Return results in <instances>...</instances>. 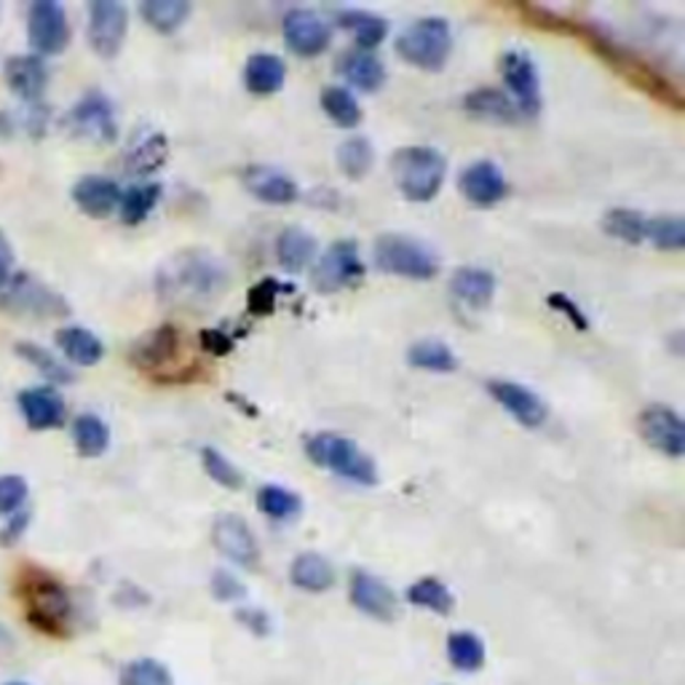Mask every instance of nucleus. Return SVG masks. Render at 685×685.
Wrapping results in <instances>:
<instances>
[{
	"instance_id": "obj_1",
	"label": "nucleus",
	"mask_w": 685,
	"mask_h": 685,
	"mask_svg": "<svg viewBox=\"0 0 685 685\" xmlns=\"http://www.w3.org/2000/svg\"><path fill=\"white\" fill-rule=\"evenodd\" d=\"M517 14L522 17L528 24L533 28L546 30V33H559V35H570V39L584 41L597 57H602L608 62V67H613L621 78L629 80L634 89L645 91L648 97H653L656 102H662L664 108L672 110H683V91L681 86L672 84L664 73H659L651 62H645L638 54H632L629 48L619 46L616 41H610L602 30L589 28L587 22L581 20H570V17L554 14L550 9H541V6H520Z\"/></svg>"
},
{
	"instance_id": "obj_2",
	"label": "nucleus",
	"mask_w": 685,
	"mask_h": 685,
	"mask_svg": "<svg viewBox=\"0 0 685 685\" xmlns=\"http://www.w3.org/2000/svg\"><path fill=\"white\" fill-rule=\"evenodd\" d=\"M228 271L215 254L202 249H185L164 263L155 279L159 297L166 303L202 308L215 303L226 292Z\"/></svg>"
},
{
	"instance_id": "obj_3",
	"label": "nucleus",
	"mask_w": 685,
	"mask_h": 685,
	"mask_svg": "<svg viewBox=\"0 0 685 685\" xmlns=\"http://www.w3.org/2000/svg\"><path fill=\"white\" fill-rule=\"evenodd\" d=\"M391 172H394L396 188L407 202L426 204L437 198L442 185H445L447 161L437 148L413 145L394 153Z\"/></svg>"
},
{
	"instance_id": "obj_4",
	"label": "nucleus",
	"mask_w": 685,
	"mask_h": 685,
	"mask_svg": "<svg viewBox=\"0 0 685 685\" xmlns=\"http://www.w3.org/2000/svg\"><path fill=\"white\" fill-rule=\"evenodd\" d=\"M305 453H308V458L316 466H324V469L335 471L338 477L351 479L357 485H365V488L378 482L376 460L367 456L357 442L340 437V434H316V437L305 442Z\"/></svg>"
},
{
	"instance_id": "obj_5",
	"label": "nucleus",
	"mask_w": 685,
	"mask_h": 685,
	"mask_svg": "<svg viewBox=\"0 0 685 685\" xmlns=\"http://www.w3.org/2000/svg\"><path fill=\"white\" fill-rule=\"evenodd\" d=\"M453 48L450 24L442 17H426L402 30L396 39V54L418 70H442Z\"/></svg>"
},
{
	"instance_id": "obj_6",
	"label": "nucleus",
	"mask_w": 685,
	"mask_h": 685,
	"mask_svg": "<svg viewBox=\"0 0 685 685\" xmlns=\"http://www.w3.org/2000/svg\"><path fill=\"white\" fill-rule=\"evenodd\" d=\"M376 268L394 276L415 279V282H428L439 273V258L421 241L407 239L400 233H385L372 247Z\"/></svg>"
},
{
	"instance_id": "obj_7",
	"label": "nucleus",
	"mask_w": 685,
	"mask_h": 685,
	"mask_svg": "<svg viewBox=\"0 0 685 685\" xmlns=\"http://www.w3.org/2000/svg\"><path fill=\"white\" fill-rule=\"evenodd\" d=\"M24 602H28L30 621L35 627H41L43 632L62 634L67 624H70V595L52 576H30L24 581Z\"/></svg>"
},
{
	"instance_id": "obj_8",
	"label": "nucleus",
	"mask_w": 685,
	"mask_h": 685,
	"mask_svg": "<svg viewBox=\"0 0 685 685\" xmlns=\"http://www.w3.org/2000/svg\"><path fill=\"white\" fill-rule=\"evenodd\" d=\"M365 263L359 254L357 241L340 239L333 241L316 260L314 271H311V284L316 292L333 295V292L348 290V286L359 284L365 279Z\"/></svg>"
},
{
	"instance_id": "obj_9",
	"label": "nucleus",
	"mask_w": 685,
	"mask_h": 685,
	"mask_svg": "<svg viewBox=\"0 0 685 685\" xmlns=\"http://www.w3.org/2000/svg\"><path fill=\"white\" fill-rule=\"evenodd\" d=\"M0 303L14 314L35 316V319H57V316L70 314V305H67L65 297L43 284L41 279L30 276V273L11 276L3 292H0Z\"/></svg>"
},
{
	"instance_id": "obj_10",
	"label": "nucleus",
	"mask_w": 685,
	"mask_h": 685,
	"mask_svg": "<svg viewBox=\"0 0 685 685\" xmlns=\"http://www.w3.org/2000/svg\"><path fill=\"white\" fill-rule=\"evenodd\" d=\"M67 129L84 140L99 142V145H113L118 140V121L110 99L99 91H89L76 108L67 113Z\"/></svg>"
},
{
	"instance_id": "obj_11",
	"label": "nucleus",
	"mask_w": 685,
	"mask_h": 685,
	"mask_svg": "<svg viewBox=\"0 0 685 685\" xmlns=\"http://www.w3.org/2000/svg\"><path fill=\"white\" fill-rule=\"evenodd\" d=\"M28 35L33 48L43 57H54L62 54L70 43V22H67L65 9L54 0H39L30 9L28 20Z\"/></svg>"
},
{
	"instance_id": "obj_12",
	"label": "nucleus",
	"mask_w": 685,
	"mask_h": 685,
	"mask_svg": "<svg viewBox=\"0 0 685 685\" xmlns=\"http://www.w3.org/2000/svg\"><path fill=\"white\" fill-rule=\"evenodd\" d=\"M129 30V11L116 0H95L89 6V43L105 59H113L121 52Z\"/></svg>"
},
{
	"instance_id": "obj_13",
	"label": "nucleus",
	"mask_w": 685,
	"mask_h": 685,
	"mask_svg": "<svg viewBox=\"0 0 685 685\" xmlns=\"http://www.w3.org/2000/svg\"><path fill=\"white\" fill-rule=\"evenodd\" d=\"M284 43L292 54L297 57H319L327 52L329 41H333V30L322 20L316 11L311 9H292L284 14L282 22Z\"/></svg>"
},
{
	"instance_id": "obj_14",
	"label": "nucleus",
	"mask_w": 685,
	"mask_h": 685,
	"mask_svg": "<svg viewBox=\"0 0 685 685\" xmlns=\"http://www.w3.org/2000/svg\"><path fill=\"white\" fill-rule=\"evenodd\" d=\"M501 78L520 110V116H539L541 110V80L535 62L525 52H507L501 57Z\"/></svg>"
},
{
	"instance_id": "obj_15",
	"label": "nucleus",
	"mask_w": 685,
	"mask_h": 685,
	"mask_svg": "<svg viewBox=\"0 0 685 685\" xmlns=\"http://www.w3.org/2000/svg\"><path fill=\"white\" fill-rule=\"evenodd\" d=\"M211 541H215L217 552L226 554L241 568H254L260 559V546L254 539L252 528L239 514H220L211 525Z\"/></svg>"
},
{
	"instance_id": "obj_16",
	"label": "nucleus",
	"mask_w": 685,
	"mask_h": 685,
	"mask_svg": "<svg viewBox=\"0 0 685 685\" xmlns=\"http://www.w3.org/2000/svg\"><path fill=\"white\" fill-rule=\"evenodd\" d=\"M640 434H643L648 445L653 450L664 453V456L681 458L685 450V423L681 415L664 404H651L643 415H640Z\"/></svg>"
},
{
	"instance_id": "obj_17",
	"label": "nucleus",
	"mask_w": 685,
	"mask_h": 685,
	"mask_svg": "<svg viewBox=\"0 0 685 685\" xmlns=\"http://www.w3.org/2000/svg\"><path fill=\"white\" fill-rule=\"evenodd\" d=\"M488 391H490V396H493V400L525 428L544 426L546 418H550V407H546V402L541 400L539 394H533L531 389H525L522 383L490 381Z\"/></svg>"
},
{
	"instance_id": "obj_18",
	"label": "nucleus",
	"mask_w": 685,
	"mask_h": 685,
	"mask_svg": "<svg viewBox=\"0 0 685 685\" xmlns=\"http://www.w3.org/2000/svg\"><path fill=\"white\" fill-rule=\"evenodd\" d=\"M458 191L475 207H496L509 196V183L493 161H477L460 172Z\"/></svg>"
},
{
	"instance_id": "obj_19",
	"label": "nucleus",
	"mask_w": 685,
	"mask_h": 685,
	"mask_svg": "<svg viewBox=\"0 0 685 685\" xmlns=\"http://www.w3.org/2000/svg\"><path fill=\"white\" fill-rule=\"evenodd\" d=\"M351 595L354 608H359L362 613L372 616L378 621H394L396 619V595L391 587H385L378 576L367 570H354L351 576Z\"/></svg>"
},
{
	"instance_id": "obj_20",
	"label": "nucleus",
	"mask_w": 685,
	"mask_h": 685,
	"mask_svg": "<svg viewBox=\"0 0 685 685\" xmlns=\"http://www.w3.org/2000/svg\"><path fill=\"white\" fill-rule=\"evenodd\" d=\"M20 410L33 432L59 428L67 415L65 400H62V394L54 389V385H35V389H24L20 394Z\"/></svg>"
},
{
	"instance_id": "obj_21",
	"label": "nucleus",
	"mask_w": 685,
	"mask_h": 685,
	"mask_svg": "<svg viewBox=\"0 0 685 685\" xmlns=\"http://www.w3.org/2000/svg\"><path fill=\"white\" fill-rule=\"evenodd\" d=\"M6 80L28 105H41L48 86V67L39 54H20L6 62Z\"/></svg>"
},
{
	"instance_id": "obj_22",
	"label": "nucleus",
	"mask_w": 685,
	"mask_h": 685,
	"mask_svg": "<svg viewBox=\"0 0 685 685\" xmlns=\"http://www.w3.org/2000/svg\"><path fill=\"white\" fill-rule=\"evenodd\" d=\"M244 188L252 193L258 202L265 204H284L297 202L301 196V188L295 185V180L290 174H284L282 170H273V166H249L244 170Z\"/></svg>"
},
{
	"instance_id": "obj_23",
	"label": "nucleus",
	"mask_w": 685,
	"mask_h": 685,
	"mask_svg": "<svg viewBox=\"0 0 685 685\" xmlns=\"http://www.w3.org/2000/svg\"><path fill=\"white\" fill-rule=\"evenodd\" d=\"M73 202L89 217H108L121 204V188L110 177L89 174V177H80L76 183Z\"/></svg>"
},
{
	"instance_id": "obj_24",
	"label": "nucleus",
	"mask_w": 685,
	"mask_h": 685,
	"mask_svg": "<svg viewBox=\"0 0 685 685\" xmlns=\"http://www.w3.org/2000/svg\"><path fill=\"white\" fill-rule=\"evenodd\" d=\"M180 354V333L172 324L153 329L151 335H145L142 340L134 342L132 348V362L142 370H155V367H166L174 362Z\"/></svg>"
},
{
	"instance_id": "obj_25",
	"label": "nucleus",
	"mask_w": 685,
	"mask_h": 685,
	"mask_svg": "<svg viewBox=\"0 0 685 685\" xmlns=\"http://www.w3.org/2000/svg\"><path fill=\"white\" fill-rule=\"evenodd\" d=\"M464 105H466V110H469V116L479 118V121H488V123H517L520 121V110H517L514 99L509 97L507 91L490 89V86H485V89H477V91H471V95H466Z\"/></svg>"
},
{
	"instance_id": "obj_26",
	"label": "nucleus",
	"mask_w": 685,
	"mask_h": 685,
	"mask_svg": "<svg viewBox=\"0 0 685 685\" xmlns=\"http://www.w3.org/2000/svg\"><path fill=\"white\" fill-rule=\"evenodd\" d=\"M450 290L458 301L471 305V308H485L496 295V276L485 268L464 265L453 273Z\"/></svg>"
},
{
	"instance_id": "obj_27",
	"label": "nucleus",
	"mask_w": 685,
	"mask_h": 685,
	"mask_svg": "<svg viewBox=\"0 0 685 685\" xmlns=\"http://www.w3.org/2000/svg\"><path fill=\"white\" fill-rule=\"evenodd\" d=\"M338 70L346 76L348 84L357 86L359 91H367V95L381 89L385 80L383 62L378 59L376 54L362 52V48H354V52H348L346 57H340Z\"/></svg>"
},
{
	"instance_id": "obj_28",
	"label": "nucleus",
	"mask_w": 685,
	"mask_h": 685,
	"mask_svg": "<svg viewBox=\"0 0 685 685\" xmlns=\"http://www.w3.org/2000/svg\"><path fill=\"white\" fill-rule=\"evenodd\" d=\"M290 578L297 589L319 595V591L335 587V568L327 557H322V554L303 552L292 559Z\"/></svg>"
},
{
	"instance_id": "obj_29",
	"label": "nucleus",
	"mask_w": 685,
	"mask_h": 685,
	"mask_svg": "<svg viewBox=\"0 0 685 685\" xmlns=\"http://www.w3.org/2000/svg\"><path fill=\"white\" fill-rule=\"evenodd\" d=\"M286 78V65L284 59H279L276 54H252L247 59L244 67V84L252 95L258 97H268V95H276L279 89L284 86Z\"/></svg>"
},
{
	"instance_id": "obj_30",
	"label": "nucleus",
	"mask_w": 685,
	"mask_h": 685,
	"mask_svg": "<svg viewBox=\"0 0 685 685\" xmlns=\"http://www.w3.org/2000/svg\"><path fill=\"white\" fill-rule=\"evenodd\" d=\"M166 159H170V142H166V137L161 132H145L140 134L134 140V145L127 151V159H123V164H127L129 174H153L155 170H161V166L166 164Z\"/></svg>"
},
{
	"instance_id": "obj_31",
	"label": "nucleus",
	"mask_w": 685,
	"mask_h": 685,
	"mask_svg": "<svg viewBox=\"0 0 685 685\" xmlns=\"http://www.w3.org/2000/svg\"><path fill=\"white\" fill-rule=\"evenodd\" d=\"M276 254L279 263L286 273H301L314 263L316 258V239L308 233V230L301 228H286L282 230L276 241Z\"/></svg>"
},
{
	"instance_id": "obj_32",
	"label": "nucleus",
	"mask_w": 685,
	"mask_h": 685,
	"mask_svg": "<svg viewBox=\"0 0 685 685\" xmlns=\"http://www.w3.org/2000/svg\"><path fill=\"white\" fill-rule=\"evenodd\" d=\"M57 346L67 357V362L80 367H95L105 357L102 340L84 327H62L57 333Z\"/></svg>"
},
{
	"instance_id": "obj_33",
	"label": "nucleus",
	"mask_w": 685,
	"mask_h": 685,
	"mask_svg": "<svg viewBox=\"0 0 685 685\" xmlns=\"http://www.w3.org/2000/svg\"><path fill=\"white\" fill-rule=\"evenodd\" d=\"M338 24L354 35V41L359 43L362 52H370V48L381 46L385 35H389V22H385L383 17L372 14V11H362V9L340 11Z\"/></svg>"
},
{
	"instance_id": "obj_34",
	"label": "nucleus",
	"mask_w": 685,
	"mask_h": 685,
	"mask_svg": "<svg viewBox=\"0 0 685 685\" xmlns=\"http://www.w3.org/2000/svg\"><path fill=\"white\" fill-rule=\"evenodd\" d=\"M140 14L161 35H170L188 20L191 3L188 0H148L140 6Z\"/></svg>"
},
{
	"instance_id": "obj_35",
	"label": "nucleus",
	"mask_w": 685,
	"mask_h": 685,
	"mask_svg": "<svg viewBox=\"0 0 685 685\" xmlns=\"http://www.w3.org/2000/svg\"><path fill=\"white\" fill-rule=\"evenodd\" d=\"M73 439H76L80 456L97 458L110 447V428L108 423L97 418V415L84 413L78 415L76 423H73Z\"/></svg>"
},
{
	"instance_id": "obj_36",
	"label": "nucleus",
	"mask_w": 685,
	"mask_h": 685,
	"mask_svg": "<svg viewBox=\"0 0 685 685\" xmlns=\"http://www.w3.org/2000/svg\"><path fill=\"white\" fill-rule=\"evenodd\" d=\"M161 188L159 183H145V185H132L129 191H121V220L127 226H140L142 220H148V215L155 209V204L161 202Z\"/></svg>"
},
{
	"instance_id": "obj_37",
	"label": "nucleus",
	"mask_w": 685,
	"mask_h": 685,
	"mask_svg": "<svg viewBox=\"0 0 685 685\" xmlns=\"http://www.w3.org/2000/svg\"><path fill=\"white\" fill-rule=\"evenodd\" d=\"M485 643L475 632H453L447 638V659L458 672H477L485 666Z\"/></svg>"
},
{
	"instance_id": "obj_38",
	"label": "nucleus",
	"mask_w": 685,
	"mask_h": 685,
	"mask_svg": "<svg viewBox=\"0 0 685 685\" xmlns=\"http://www.w3.org/2000/svg\"><path fill=\"white\" fill-rule=\"evenodd\" d=\"M17 354H20L24 362L33 365L35 370H39L41 376L46 378V381H52L54 385L73 383V370H70V367L62 365L59 359L54 357L52 351H48V348L39 346V342H28V340L17 342Z\"/></svg>"
},
{
	"instance_id": "obj_39",
	"label": "nucleus",
	"mask_w": 685,
	"mask_h": 685,
	"mask_svg": "<svg viewBox=\"0 0 685 685\" xmlns=\"http://www.w3.org/2000/svg\"><path fill=\"white\" fill-rule=\"evenodd\" d=\"M322 108L340 129H357L362 123V108H359L357 97L342 86H329L322 91Z\"/></svg>"
},
{
	"instance_id": "obj_40",
	"label": "nucleus",
	"mask_w": 685,
	"mask_h": 685,
	"mask_svg": "<svg viewBox=\"0 0 685 685\" xmlns=\"http://www.w3.org/2000/svg\"><path fill=\"white\" fill-rule=\"evenodd\" d=\"M407 359L415 370L428 372H453L458 367V357L442 340H418L407 351Z\"/></svg>"
},
{
	"instance_id": "obj_41",
	"label": "nucleus",
	"mask_w": 685,
	"mask_h": 685,
	"mask_svg": "<svg viewBox=\"0 0 685 685\" xmlns=\"http://www.w3.org/2000/svg\"><path fill=\"white\" fill-rule=\"evenodd\" d=\"M338 164L346 172V177L362 180L370 174L372 164H376V151L367 137H348L338 148Z\"/></svg>"
},
{
	"instance_id": "obj_42",
	"label": "nucleus",
	"mask_w": 685,
	"mask_h": 685,
	"mask_svg": "<svg viewBox=\"0 0 685 685\" xmlns=\"http://www.w3.org/2000/svg\"><path fill=\"white\" fill-rule=\"evenodd\" d=\"M407 602L415 608H426L432 613L447 616L453 610V591L439 578L426 576L407 589Z\"/></svg>"
},
{
	"instance_id": "obj_43",
	"label": "nucleus",
	"mask_w": 685,
	"mask_h": 685,
	"mask_svg": "<svg viewBox=\"0 0 685 685\" xmlns=\"http://www.w3.org/2000/svg\"><path fill=\"white\" fill-rule=\"evenodd\" d=\"M258 507H260V512H263L265 517H271V520L284 522L301 514L303 501H301V496L292 493L290 488H282V485H265V488H260V493H258Z\"/></svg>"
},
{
	"instance_id": "obj_44",
	"label": "nucleus",
	"mask_w": 685,
	"mask_h": 685,
	"mask_svg": "<svg viewBox=\"0 0 685 685\" xmlns=\"http://www.w3.org/2000/svg\"><path fill=\"white\" fill-rule=\"evenodd\" d=\"M608 236L627 241V244H643L645 241V217L634 209H610L602 220Z\"/></svg>"
},
{
	"instance_id": "obj_45",
	"label": "nucleus",
	"mask_w": 685,
	"mask_h": 685,
	"mask_svg": "<svg viewBox=\"0 0 685 685\" xmlns=\"http://www.w3.org/2000/svg\"><path fill=\"white\" fill-rule=\"evenodd\" d=\"M645 239L664 252H681L685 247V226L681 217H653L645 220Z\"/></svg>"
},
{
	"instance_id": "obj_46",
	"label": "nucleus",
	"mask_w": 685,
	"mask_h": 685,
	"mask_svg": "<svg viewBox=\"0 0 685 685\" xmlns=\"http://www.w3.org/2000/svg\"><path fill=\"white\" fill-rule=\"evenodd\" d=\"M121 685H174V677L155 659H137L121 670Z\"/></svg>"
},
{
	"instance_id": "obj_47",
	"label": "nucleus",
	"mask_w": 685,
	"mask_h": 685,
	"mask_svg": "<svg viewBox=\"0 0 685 685\" xmlns=\"http://www.w3.org/2000/svg\"><path fill=\"white\" fill-rule=\"evenodd\" d=\"M202 464H204V471H207L217 485H222V488H228V490L244 488V475H241V471L236 469V466L230 464L220 450H215V447H204Z\"/></svg>"
},
{
	"instance_id": "obj_48",
	"label": "nucleus",
	"mask_w": 685,
	"mask_h": 685,
	"mask_svg": "<svg viewBox=\"0 0 685 685\" xmlns=\"http://www.w3.org/2000/svg\"><path fill=\"white\" fill-rule=\"evenodd\" d=\"M290 290V286H284L279 279H263V282H258L249 290L247 295V308L252 316H271L273 311H276L279 305V297H282V292Z\"/></svg>"
},
{
	"instance_id": "obj_49",
	"label": "nucleus",
	"mask_w": 685,
	"mask_h": 685,
	"mask_svg": "<svg viewBox=\"0 0 685 685\" xmlns=\"http://www.w3.org/2000/svg\"><path fill=\"white\" fill-rule=\"evenodd\" d=\"M24 501H28V482L20 475L0 477V517L20 512Z\"/></svg>"
},
{
	"instance_id": "obj_50",
	"label": "nucleus",
	"mask_w": 685,
	"mask_h": 685,
	"mask_svg": "<svg viewBox=\"0 0 685 685\" xmlns=\"http://www.w3.org/2000/svg\"><path fill=\"white\" fill-rule=\"evenodd\" d=\"M211 591L220 602H239L247 597V587L236 576H230L228 570H217L211 576Z\"/></svg>"
},
{
	"instance_id": "obj_51",
	"label": "nucleus",
	"mask_w": 685,
	"mask_h": 685,
	"mask_svg": "<svg viewBox=\"0 0 685 685\" xmlns=\"http://www.w3.org/2000/svg\"><path fill=\"white\" fill-rule=\"evenodd\" d=\"M546 303H550L554 311H559V314L568 316V322H570L576 329H587V327H589L587 314H584V311L578 308V303H576V301H570L568 295H563V292H552V295L546 297Z\"/></svg>"
},
{
	"instance_id": "obj_52",
	"label": "nucleus",
	"mask_w": 685,
	"mask_h": 685,
	"mask_svg": "<svg viewBox=\"0 0 685 685\" xmlns=\"http://www.w3.org/2000/svg\"><path fill=\"white\" fill-rule=\"evenodd\" d=\"M198 342H202L204 351L211 354V357H228L236 348V340L222 333V329H202L198 333Z\"/></svg>"
},
{
	"instance_id": "obj_53",
	"label": "nucleus",
	"mask_w": 685,
	"mask_h": 685,
	"mask_svg": "<svg viewBox=\"0 0 685 685\" xmlns=\"http://www.w3.org/2000/svg\"><path fill=\"white\" fill-rule=\"evenodd\" d=\"M30 522H33V514L24 512V509L11 514L9 520H6V525L0 528V546H14L17 541H20L22 535L28 533Z\"/></svg>"
},
{
	"instance_id": "obj_54",
	"label": "nucleus",
	"mask_w": 685,
	"mask_h": 685,
	"mask_svg": "<svg viewBox=\"0 0 685 685\" xmlns=\"http://www.w3.org/2000/svg\"><path fill=\"white\" fill-rule=\"evenodd\" d=\"M236 619H239L241 624L249 629V632L258 634V638H265V634L271 632V619H268L265 610H260V608L236 610Z\"/></svg>"
},
{
	"instance_id": "obj_55",
	"label": "nucleus",
	"mask_w": 685,
	"mask_h": 685,
	"mask_svg": "<svg viewBox=\"0 0 685 685\" xmlns=\"http://www.w3.org/2000/svg\"><path fill=\"white\" fill-rule=\"evenodd\" d=\"M11 263H14V249H11L3 230H0V290H3L6 282L11 279Z\"/></svg>"
},
{
	"instance_id": "obj_56",
	"label": "nucleus",
	"mask_w": 685,
	"mask_h": 685,
	"mask_svg": "<svg viewBox=\"0 0 685 685\" xmlns=\"http://www.w3.org/2000/svg\"><path fill=\"white\" fill-rule=\"evenodd\" d=\"M6 685H28V683H20V681H17V683H6Z\"/></svg>"
}]
</instances>
